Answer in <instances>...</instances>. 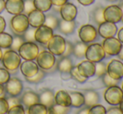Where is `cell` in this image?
Returning <instances> with one entry per match:
<instances>
[{
  "instance_id": "6da1fadb",
  "label": "cell",
  "mask_w": 123,
  "mask_h": 114,
  "mask_svg": "<svg viewBox=\"0 0 123 114\" xmlns=\"http://www.w3.org/2000/svg\"><path fill=\"white\" fill-rule=\"evenodd\" d=\"M1 62L3 68H6L10 74L16 73L21 63V57L18 52L8 48L3 53Z\"/></svg>"
},
{
  "instance_id": "7a4b0ae2",
  "label": "cell",
  "mask_w": 123,
  "mask_h": 114,
  "mask_svg": "<svg viewBox=\"0 0 123 114\" xmlns=\"http://www.w3.org/2000/svg\"><path fill=\"white\" fill-rule=\"evenodd\" d=\"M10 29L14 35L22 36L24 33L29 27V20L27 15L25 13L13 15L10 20Z\"/></svg>"
},
{
  "instance_id": "3957f363",
  "label": "cell",
  "mask_w": 123,
  "mask_h": 114,
  "mask_svg": "<svg viewBox=\"0 0 123 114\" xmlns=\"http://www.w3.org/2000/svg\"><path fill=\"white\" fill-rule=\"evenodd\" d=\"M39 51V47L35 42H25L19 48L18 53L24 60L34 61Z\"/></svg>"
},
{
  "instance_id": "277c9868",
  "label": "cell",
  "mask_w": 123,
  "mask_h": 114,
  "mask_svg": "<svg viewBox=\"0 0 123 114\" xmlns=\"http://www.w3.org/2000/svg\"><path fill=\"white\" fill-rule=\"evenodd\" d=\"M105 56L106 54L101 44L98 43H90V45L87 46L85 58H86V60L96 63L102 61L105 58Z\"/></svg>"
},
{
  "instance_id": "5b68a950",
  "label": "cell",
  "mask_w": 123,
  "mask_h": 114,
  "mask_svg": "<svg viewBox=\"0 0 123 114\" xmlns=\"http://www.w3.org/2000/svg\"><path fill=\"white\" fill-rule=\"evenodd\" d=\"M123 98V92L118 85L108 87L104 92V99L111 106H118Z\"/></svg>"
},
{
  "instance_id": "8992f818",
  "label": "cell",
  "mask_w": 123,
  "mask_h": 114,
  "mask_svg": "<svg viewBox=\"0 0 123 114\" xmlns=\"http://www.w3.org/2000/svg\"><path fill=\"white\" fill-rule=\"evenodd\" d=\"M65 45H66V41L62 36L53 35L45 46L48 51L53 53L55 56L60 57L65 52Z\"/></svg>"
},
{
  "instance_id": "52a82bcc",
  "label": "cell",
  "mask_w": 123,
  "mask_h": 114,
  "mask_svg": "<svg viewBox=\"0 0 123 114\" xmlns=\"http://www.w3.org/2000/svg\"><path fill=\"white\" fill-rule=\"evenodd\" d=\"M35 60L39 68L44 71L51 68L56 63L55 56L48 50L39 51Z\"/></svg>"
},
{
  "instance_id": "ba28073f",
  "label": "cell",
  "mask_w": 123,
  "mask_h": 114,
  "mask_svg": "<svg viewBox=\"0 0 123 114\" xmlns=\"http://www.w3.org/2000/svg\"><path fill=\"white\" fill-rule=\"evenodd\" d=\"M79 38L81 42L89 44L96 40L98 36L97 29L91 24H84L79 29Z\"/></svg>"
},
{
  "instance_id": "9c48e42d",
  "label": "cell",
  "mask_w": 123,
  "mask_h": 114,
  "mask_svg": "<svg viewBox=\"0 0 123 114\" xmlns=\"http://www.w3.org/2000/svg\"><path fill=\"white\" fill-rule=\"evenodd\" d=\"M104 19L106 22L117 23L122 21L123 12L119 5H109L104 8Z\"/></svg>"
},
{
  "instance_id": "30bf717a",
  "label": "cell",
  "mask_w": 123,
  "mask_h": 114,
  "mask_svg": "<svg viewBox=\"0 0 123 114\" xmlns=\"http://www.w3.org/2000/svg\"><path fill=\"white\" fill-rule=\"evenodd\" d=\"M4 88L7 95L11 97H18L23 92V82L16 77H10L9 80L4 84Z\"/></svg>"
},
{
  "instance_id": "8fae6325",
  "label": "cell",
  "mask_w": 123,
  "mask_h": 114,
  "mask_svg": "<svg viewBox=\"0 0 123 114\" xmlns=\"http://www.w3.org/2000/svg\"><path fill=\"white\" fill-rule=\"evenodd\" d=\"M106 73L116 80L123 78V63L119 59H112L106 64Z\"/></svg>"
},
{
  "instance_id": "7c38bea8",
  "label": "cell",
  "mask_w": 123,
  "mask_h": 114,
  "mask_svg": "<svg viewBox=\"0 0 123 114\" xmlns=\"http://www.w3.org/2000/svg\"><path fill=\"white\" fill-rule=\"evenodd\" d=\"M105 54L108 56H117L120 52L122 43L117 39V38L112 37L105 38L101 43Z\"/></svg>"
},
{
  "instance_id": "4fadbf2b",
  "label": "cell",
  "mask_w": 123,
  "mask_h": 114,
  "mask_svg": "<svg viewBox=\"0 0 123 114\" xmlns=\"http://www.w3.org/2000/svg\"><path fill=\"white\" fill-rule=\"evenodd\" d=\"M53 35L54 30L43 24L38 27L35 30V33H34L35 43H38L41 45H46Z\"/></svg>"
},
{
  "instance_id": "5bb4252c",
  "label": "cell",
  "mask_w": 123,
  "mask_h": 114,
  "mask_svg": "<svg viewBox=\"0 0 123 114\" xmlns=\"http://www.w3.org/2000/svg\"><path fill=\"white\" fill-rule=\"evenodd\" d=\"M78 13L77 8L71 3H65L60 7V14L61 18L65 21H74Z\"/></svg>"
},
{
  "instance_id": "9a60e30c",
  "label": "cell",
  "mask_w": 123,
  "mask_h": 114,
  "mask_svg": "<svg viewBox=\"0 0 123 114\" xmlns=\"http://www.w3.org/2000/svg\"><path fill=\"white\" fill-rule=\"evenodd\" d=\"M117 31L118 29H117V26L116 25V23L105 21L104 23L99 24L97 33L100 37L105 39L115 37L117 35Z\"/></svg>"
},
{
  "instance_id": "2e32d148",
  "label": "cell",
  "mask_w": 123,
  "mask_h": 114,
  "mask_svg": "<svg viewBox=\"0 0 123 114\" xmlns=\"http://www.w3.org/2000/svg\"><path fill=\"white\" fill-rule=\"evenodd\" d=\"M77 68L80 75L86 78L95 76V72H96V63L89 61V60H85L80 63L77 65Z\"/></svg>"
},
{
  "instance_id": "e0dca14e",
  "label": "cell",
  "mask_w": 123,
  "mask_h": 114,
  "mask_svg": "<svg viewBox=\"0 0 123 114\" xmlns=\"http://www.w3.org/2000/svg\"><path fill=\"white\" fill-rule=\"evenodd\" d=\"M19 70L21 73L25 76V77H29L35 75L39 72V68L35 62L25 60L20 63Z\"/></svg>"
},
{
  "instance_id": "ac0fdd59",
  "label": "cell",
  "mask_w": 123,
  "mask_h": 114,
  "mask_svg": "<svg viewBox=\"0 0 123 114\" xmlns=\"http://www.w3.org/2000/svg\"><path fill=\"white\" fill-rule=\"evenodd\" d=\"M28 20H29V26L32 27L37 28L38 27L43 25L45 20V15L43 12L39 11L37 9H34V11L30 12L27 15Z\"/></svg>"
},
{
  "instance_id": "d6986e66",
  "label": "cell",
  "mask_w": 123,
  "mask_h": 114,
  "mask_svg": "<svg viewBox=\"0 0 123 114\" xmlns=\"http://www.w3.org/2000/svg\"><path fill=\"white\" fill-rule=\"evenodd\" d=\"M5 10L9 14L12 15L23 13L24 0H6L5 1Z\"/></svg>"
},
{
  "instance_id": "ffe728a7",
  "label": "cell",
  "mask_w": 123,
  "mask_h": 114,
  "mask_svg": "<svg viewBox=\"0 0 123 114\" xmlns=\"http://www.w3.org/2000/svg\"><path fill=\"white\" fill-rule=\"evenodd\" d=\"M20 100H21V104L24 107H25L26 108H29L30 106L35 104V103H39V94L31 90L25 91L22 94Z\"/></svg>"
},
{
  "instance_id": "44dd1931",
  "label": "cell",
  "mask_w": 123,
  "mask_h": 114,
  "mask_svg": "<svg viewBox=\"0 0 123 114\" xmlns=\"http://www.w3.org/2000/svg\"><path fill=\"white\" fill-rule=\"evenodd\" d=\"M57 71L62 74H70L71 68H73V62L70 58V57H62L60 56V59L57 61Z\"/></svg>"
},
{
  "instance_id": "7402d4cb",
  "label": "cell",
  "mask_w": 123,
  "mask_h": 114,
  "mask_svg": "<svg viewBox=\"0 0 123 114\" xmlns=\"http://www.w3.org/2000/svg\"><path fill=\"white\" fill-rule=\"evenodd\" d=\"M55 103L63 107H70L71 98L70 93L65 90H59L55 94Z\"/></svg>"
},
{
  "instance_id": "603a6c76",
  "label": "cell",
  "mask_w": 123,
  "mask_h": 114,
  "mask_svg": "<svg viewBox=\"0 0 123 114\" xmlns=\"http://www.w3.org/2000/svg\"><path fill=\"white\" fill-rule=\"evenodd\" d=\"M85 98V107L91 108V107L96 105L100 102V95L97 92L94 90H86L83 93Z\"/></svg>"
},
{
  "instance_id": "cb8c5ba5",
  "label": "cell",
  "mask_w": 123,
  "mask_h": 114,
  "mask_svg": "<svg viewBox=\"0 0 123 114\" xmlns=\"http://www.w3.org/2000/svg\"><path fill=\"white\" fill-rule=\"evenodd\" d=\"M39 103L46 106L48 108L55 104V93L50 89H44L39 94Z\"/></svg>"
},
{
  "instance_id": "d4e9b609",
  "label": "cell",
  "mask_w": 123,
  "mask_h": 114,
  "mask_svg": "<svg viewBox=\"0 0 123 114\" xmlns=\"http://www.w3.org/2000/svg\"><path fill=\"white\" fill-rule=\"evenodd\" d=\"M76 23L74 21H65V20H60L59 22L58 28L61 33L65 34V35H70L72 34L75 30Z\"/></svg>"
},
{
  "instance_id": "484cf974",
  "label": "cell",
  "mask_w": 123,
  "mask_h": 114,
  "mask_svg": "<svg viewBox=\"0 0 123 114\" xmlns=\"http://www.w3.org/2000/svg\"><path fill=\"white\" fill-rule=\"evenodd\" d=\"M70 96L71 98V106L74 108H80L85 104V98L83 93L80 92H70Z\"/></svg>"
},
{
  "instance_id": "4316f807",
  "label": "cell",
  "mask_w": 123,
  "mask_h": 114,
  "mask_svg": "<svg viewBox=\"0 0 123 114\" xmlns=\"http://www.w3.org/2000/svg\"><path fill=\"white\" fill-rule=\"evenodd\" d=\"M87 44L84 43L83 42H77L75 44L73 45V53L75 58H83L86 56V52L87 49Z\"/></svg>"
},
{
  "instance_id": "83f0119b",
  "label": "cell",
  "mask_w": 123,
  "mask_h": 114,
  "mask_svg": "<svg viewBox=\"0 0 123 114\" xmlns=\"http://www.w3.org/2000/svg\"><path fill=\"white\" fill-rule=\"evenodd\" d=\"M33 1H34L35 9L43 12V13L48 12L51 9L52 6H53L50 0H33Z\"/></svg>"
},
{
  "instance_id": "f1b7e54d",
  "label": "cell",
  "mask_w": 123,
  "mask_h": 114,
  "mask_svg": "<svg viewBox=\"0 0 123 114\" xmlns=\"http://www.w3.org/2000/svg\"><path fill=\"white\" fill-rule=\"evenodd\" d=\"M13 42V36L8 33L3 32L0 33V48L8 49Z\"/></svg>"
},
{
  "instance_id": "f546056e",
  "label": "cell",
  "mask_w": 123,
  "mask_h": 114,
  "mask_svg": "<svg viewBox=\"0 0 123 114\" xmlns=\"http://www.w3.org/2000/svg\"><path fill=\"white\" fill-rule=\"evenodd\" d=\"M48 108L42 103H38L27 108L28 114H48Z\"/></svg>"
},
{
  "instance_id": "4dcf8cb0",
  "label": "cell",
  "mask_w": 123,
  "mask_h": 114,
  "mask_svg": "<svg viewBox=\"0 0 123 114\" xmlns=\"http://www.w3.org/2000/svg\"><path fill=\"white\" fill-rule=\"evenodd\" d=\"M104 8L102 6H98L95 8L92 11V13H91V16H92V18L94 20V22L96 24H100L105 22V19H104Z\"/></svg>"
},
{
  "instance_id": "1f68e13d",
  "label": "cell",
  "mask_w": 123,
  "mask_h": 114,
  "mask_svg": "<svg viewBox=\"0 0 123 114\" xmlns=\"http://www.w3.org/2000/svg\"><path fill=\"white\" fill-rule=\"evenodd\" d=\"M48 109H49L48 110L49 114H69L71 108L70 107H63L55 103Z\"/></svg>"
},
{
  "instance_id": "d6a6232c",
  "label": "cell",
  "mask_w": 123,
  "mask_h": 114,
  "mask_svg": "<svg viewBox=\"0 0 123 114\" xmlns=\"http://www.w3.org/2000/svg\"><path fill=\"white\" fill-rule=\"evenodd\" d=\"M59 18L57 17H55L53 14H48L45 15V20H44V24L47 27H50L52 30H55L58 28L59 26Z\"/></svg>"
},
{
  "instance_id": "836d02e7",
  "label": "cell",
  "mask_w": 123,
  "mask_h": 114,
  "mask_svg": "<svg viewBox=\"0 0 123 114\" xmlns=\"http://www.w3.org/2000/svg\"><path fill=\"white\" fill-rule=\"evenodd\" d=\"M45 72L42 70V69L39 68V72L35 74V75L32 76V77H25V80L27 81L29 83L31 84H37L39 83L45 77Z\"/></svg>"
},
{
  "instance_id": "e575fe53",
  "label": "cell",
  "mask_w": 123,
  "mask_h": 114,
  "mask_svg": "<svg viewBox=\"0 0 123 114\" xmlns=\"http://www.w3.org/2000/svg\"><path fill=\"white\" fill-rule=\"evenodd\" d=\"M70 76L71 78H73L74 81H76L79 83H84V82H86L87 81L86 77L80 75V73L78 71L77 66H73V68H71V70L70 72Z\"/></svg>"
},
{
  "instance_id": "d590c367",
  "label": "cell",
  "mask_w": 123,
  "mask_h": 114,
  "mask_svg": "<svg viewBox=\"0 0 123 114\" xmlns=\"http://www.w3.org/2000/svg\"><path fill=\"white\" fill-rule=\"evenodd\" d=\"M25 42V39H24L23 36H19V35L13 36V42H12L10 49L18 52V49H19V48L21 47V45Z\"/></svg>"
},
{
  "instance_id": "8d00e7d4",
  "label": "cell",
  "mask_w": 123,
  "mask_h": 114,
  "mask_svg": "<svg viewBox=\"0 0 123 114\" xmlns=\"http://www.w3.org/2000/svg\"><path fill=\"white\" fill-rule=\"evenodd\" d=\"M35 27H32L29 26V27L24 33L23 36L25 42H35L34 39V33H35Z\"/></svg>"
},
{
  "instance_id": "74e56055",
  "label": "cell",
  "mask_w": 123,
  "mask_h": 114,
  "mask_svg": "<svg viewBox=\"0 0 123 114\" xmlns=\"http://www.w3.org/2000/svg\"><path fill=\"white\" fill-rule=\"evenodd\" d=\"M102 78V82H103L104 85L105 87H111V86H117L119 84V80H116V79H113L112 77H111L107 73H105L103 76L101 77Z\"/></svg>"
},
{
  "instance_id": "f35d334b",
  "label": "cell",
  "mask_w": 123,
  "mask_h": 114,
  "mask_svg": "<svg viewBox=\"0 0 123 114\" xmlns=\"http://www.w3.org/2000/svg\"><path fill=\"white\" fill-rule=\"evenodd\" d=\"M105 73H106V64L102 61L96 63V72L95 75L98 77H101Z\"/></svg>"
},
{
  "instance_id": "ab89813d",
  "label": "cell",
  "mask_w": 123,
  "mask_h": 114,
  "mask_svg": "<svg viewBox=\"0 0 123 114\" xmlns=\"http://www.w3.org/2000/svg\"><path fill=\"white\" fill-rule=\"evenodd\" d=\"M105 112H106V108L103 105L98 103V104L89 108L88 114H105Z\"/></svg>"
},
{
  "instance_id": "60d3db41",
  "label": "cell",
  "mask_w": 123,
  "mask_h": 114,
  "mask_svg": "<svg viewBox=\"0 0 123 114\" xmlns=\"http://www.w3.org/2000/svg\"><path fill=\"white\" fill-rule=\"evenodd\" d=\"M11 74L4 68H0V84L4 85L11 77Z\"/></svg>"
},
{
  "instance_id": "b9f144b4",
  "label": "cell",
  "mask_w": 123,
  "mask_h": 114,
  "mask_svg": "<svg viewBox=\"0 0 123 114\" xmlns=\"http://www.w3.org/2000/svg\"><path fill=\"white\" fill-rule=\"evenodd\" d=\"M26 110L22 104L15 105V106L9 108L7 114H25Z\"/></svg>"
},
{
  "instance_id": "7bdbcfd3",
  "label": "cell",
  "mask_w": 123,
  "mask_h": 114,
  "mask_svg": "<svg viewBox=\"0 0 123 114\" xmlns=\"http://www.w3.org/2000/svg\"><path fill=\"white\" fill-rule=\"evenodd\" d=\"M35 9L33 0H24V12L25 15H28L30 12Z\"/></svg>"
},
{
  "instance_id": "ee69618b",
  "label": "cell",
  "mask_w": 123,
  "mask_h": 114,
  "mask_svg": "<svg viewBox=\"0 0 123 114\" xmlns=\"http://www.w3.org/2000/svg\"><path fill=\"white\" fill-rule=\"evenodd\" d=\"M9 107L6 98H0V114H7Z\"/></svg>"
},
{
  "instance_id": "f6af8a7d",
  "label": "cell",
  "mask_w": 123,
  "mask_h": 114,
  "mask_svg": "<svg viewBox=\"0 0 123 114\" xmlns=\"http://www.w3.org/2000/svg\"><path fill=\"white\" fill-rule=\"evenodd\" d=\"M6 99H7V101H8V107H9V108H12V107L15 106V105L21 104V100H20V98H18V97L8 96V98H6Z\"/></svg>"
},
{
  "instance_id": "bcb514c9",
  "label": "cell",
  "mask_w": 123,
  "mask_h": 114,
  "mask_svg": "<svg viewBox=\"0 0 123 114\" xmlns=\"http://www.w3.org/2000/svg\"><path fill=\"white\" fill-rule=\"evenodd\" d=\"M73 53V44L70 42H67L66 41V45H65V49L64 52L62 57H70V55Z\"/></svg>"
},
{
  "instance_id": "7dc6e473",
  "label": "cell",
  "mask_w": 123,
  "mask_h": 114,
  "mask_svg": "<svg viewBox=\"0 0 123 114\" xmlns=\"http://www.w3.org/2000/svg\"><path fill=\"white\" fill-rule=\"evenodd\" d=\"M105 114H123V113L121 111L120 108H119V107L112 106L111 108H109L108 109H106Z\"/></svg>"
},
{
  "instance_id": "c3c4849f",
  "label": "cell",
  "mask_w": 123,
  "mask_h": 114,
  "mask_svg": "<svg viewBox=\"0 0 123 114\" xmlns=\"http://www.w3.org/2000/svg\"><path fill=\"white\" fill-rule=\"evenodd\" d=\"M52 3L53 6H56V7H60L62 5H64L65 3L68 2V0H50Z\"/></svg>"
},
{
  "instance_id": "681fc988",
  "label": "cell",
  "mask_w": 123,
  "mask_h": 114,
  "mask_svg": "<svg viewBox=\"0 0 123 114\" xmlns=\"http://www.w3.org/2000/svg\"><path fill=\"white\" fill-rule=\"evenodd\" d=\"M5 27H6V21L3 17L0 16V33L4 32Z\"/></svg>"
},
{
  "instance_id": "f907efd6",
  "label": "cell",
  "mask_w": 123,
  "mask_h": 114,
  "mask_svg": "<svg viewBox=\"0 0 123 114\" xmlns=\"http://www.w3.org/2000/svg\"><path fill=\"white\" fill-rule=\"evenodd\" d=\"M96 0H77V2L80 4L83 5V6H90Z\"/></svg>"
},
{
  "instance_id": "816d5d0a",
  "label": "cell",
  "mask_w": 123,
  "mask_h": 114,
  "mask_svg": "<svg viewBox=\"0 0 123 114\" xmlns=\"http://www.w3.org/2000/svg\"><path fill=\"white\" fill-rule=\"evenodd\" d=\"M117 39L123 44V27L117 31Z\"/></svg>"
},
{
  "instance_id": "f5cc1de1",
  "label": "cell",
  "mask_w": 123,
  "mask_h": 114,
  "mask_svg": "<svg viewBox=\"0 0 123 114\" xmlns=\"http://www.w3.org/2000/svg\"><path fill=\"white\" fill-rule=\"evenodd\" d=\"M7 93L5 92L4 85H1L0 84V98H6Z\"/></svg>"
},
{
  "instance_id": "db71d44e",
  "label": "cell",
  "mask_w": 123,
  "mask_h": 114,
  "mask_svg": "<svg viewBox=\"0 0 123 114\" xmlns=\"http://www.w3.org/2000/svg\"><path fill=\"white\" fill-rule=\"evenodd\" d=\"M88 112H89V108H82L78 111L77 114H88Z\"/></svg>"
},
{
  "instance_id": "11a10c76",
  "label": "cell",
  "mask_w": 123,
  "mask_h": 114,
  "mask_svg": "<svg viewBox=\"0 0 123 114\" xmlns=\"http://www.w3.org/2000/svg\"><path fill=\"white\" fill-rule=\"evenodd\" d=\"M117 56L118 57L119 60H121L122 62H123V44L122 45V48H121L120 52H119L118 54H117Z\"/></svg>"
},
{
  "instance_id": "9f6ffc18",
  "label": "cell",
  "mask_w": 123,
  "mask_h": 114,
  "mask_svg": "<svg viewBox=\"0 0 123 114\" xmlns=\"http://www.w3.org/2000/svg\"><path fill=\"white\" fill-rule=\"evenodd\" d=\"M5 9V0H0V13Z\"/></svg>"
},
{
  "instance_id": "6f0895ef",
  "label": "cell",
  "mask_w": 123,
  "mask_h": 114,
  "mask_svg": "<svg viewBox=\"0 0 123 114\" xmlns=\"http://www.w3.org/2000/svg\"><path fill=\"white\" fill-rule=\"evenodd\" d=\"M118 106H119V108L121 109V111H122V113H123V98H122V102H121L120 104H119Z\"/></svg>"
},
{
  "instance_id": "680465c9",
  "label": "cell",
  "mask_w": 123,
  "mask_h": 114,
  "mask_svg": "<svg viewBox=\"0 0 123 114\" xmlns=\"http://www.w3.org/2000/svg\"><path fill=\"white\" fill-rule=\"evenodd\" d=\"M3 51H2V49L0 48V62H1V60H2V58H3Z\"/></svg>"
},
{
  "instance_id": "91938a15",
  "label": "cell",
  "mask_w": 123,
  "mask_h": 114,
  "mask_svg": "<svg viewBox=\"0 0 123 114\" xmlns=\"http://www.w3.org/2000/svg\"><path fill=\"white\" fill-rule=\"evenodd\" d=\"M119 7H120L121 9H122V12H123V3H122V4L119 5Z\"/></svg>"
},
{
  "instance_id": "94428289",
  "label": "cell",
  "mask_w": 123,
  "mask_h": 114,
  "mask_svg": "<svg viewBox=\"0 0 123 114\" xmlns=\"http://www.w3.org/2000/svg\"><path fill=\"white\" fill-rule=\"evenodd\" d=\"M106 1H108V2H116V1H117V0H106Z\"/></svg>"
},
{
  "instance_id": "6125c7cd",
  "label": "cell",
  "mask_w": 123,
  "mask_h": 114,
  "mask_svg": "<svg viewBox=\"0 0 123 114\" xmlns=\"http://www.w3.org/2000/svg\"><path fill=\"white\" fill-rule=\"evenodd\" d=\"M122 92H123V83H122Z\"/></svg>"
},
{
  "instance_id": "be15d7a7",
  "label": "cell",
  "mask_w": 123,
  "mask_h": 114,
  "mask_svg": "<svg viewBox=\"0 0 123 114\" xmlns=\"http://www.w3.org/2000/svg\"><path fill=\"white\" fill-rule=\"evenodd\" d=\"M25 114H28V112H27V110H26V113H25Z\"/></svg>"
},
{
  "instance_id": "e7e4bbea",
  "label": "cell",
  "mask_w": 123,
  "mask_h": 114,
  "mask_svg": "<svg viewBox=\"0 0 123 114\" xmlns=\"http://www.w3.org/2000/svg\"><path fill=\"white\" fill-rule=\"evenodd\" d=\"M122 21H123V16H122Z\"/></svg>"
}]
</instances>
